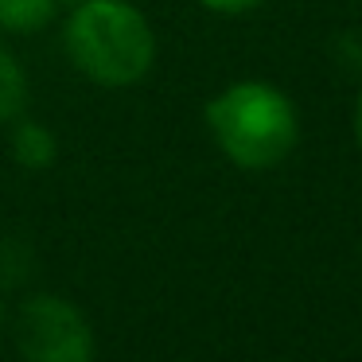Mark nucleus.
I'll list each match as a JSON object with an SVG mask.
<instances>
[{
    "label": "nucleus",
    "mask_w": 362,
    "mask_h": 362,
    "mask_svg": "<svg viewBox=\"0 0 362 362\" xmlns=\"http://www.w3.org/2000/svg\"><path fill=\"white\" fill-rule=\"evenodd\" d=\"M55 4H66V8H71V4H78V0H55Z\"/></svg>",
    "instance_id": "9d476101"
},
{
    "label": "nucleus",
    "mask_w": 362,
    "mask_h": 362,
    "mask_svg": "<svg viewBox=\"0 0 362 362\" xmlns=\"http://www.w3.org/2000/svg\"><path fill=\"white\" fill-rule=\"evenodd\" d=\"M354 136L362 144V94H358V105H354Z\"/></svg>",
    "instance_id": "6e6552de"
},
{
    "label": "nucleus",
    "mask_w": 362,
    "mask_h": 362,
    "mask_svg": "<svg viewBox=\"0 0 362 362\" xmlns=\"http://www.w3.org/2000/svg\"><path fill=\"white\" fill-rule=\"evenodd\" d=\"M206 12H218V16H242V12L257 8L261 0H199Z\"/></svg>",
    "instance_id": "0eeeda50"
},
{
    "label": "nucleus",
    "mask_w": 362,
    "mask_h": 362,
    "mask_svg": "<svg viewBox=\"0 0 362 362\" xmlns=\"http://www.w3.org/2000/svg\"><path fill=\"white\" fill-rule=\"evenodd\" d=\"M55 0H0V32L4 35H35L55 20Z\"/></svg>",
    "instance_id": "423d86ee"
},
{
    "label": "nucleus",
    "mask_w": 362,
    "mask_h": 362,
    "mask_svg": "<svg viewBox=\"0 0 362 362\" xmlns=\"http://www.w3.org/2000/svg\"><path fill=\"white\" fill-rule=\"evenodd\" d=\"M218 152L242 172H269L276 168L300 136L296 105L273 82H230L203 110Z\"/></svg>",
    "instance_id": "f03ea898"
},
{
    "label": "nucleus",
    "mask_w": 362,
    "mask_h": 362,
    "mask_svg": "<svg viewBox=\"0 0 362 362\" xmlns=\"http://www.w3.org/2000/svg\"><path fill=\"white\" fill-rule=\"evenodd\" d=\"M8 152L20 168H28V172H47L59 160V141H55V133H51V125L16 117L12 121V136H8Z\"/></svg>",
    "instance_id": "20e7f679"
},
{
    "label": "nucleus",
    "mask_w": 362,
    "mask_h": 362,
    "mask_svg": "<svg viewBox=\"0 0 362 362\" xmlns=\"http://www.w3.org/2000/svg\"><path fill=\"white\" fill-rule=\"evenodd\" d=\"M28 98H32V82H28V71L12 47L0 43V121H16L24 117Z\"/></svg>",
    "instance_id": "39448f33"
},
{
    "label": "nucleus",
    "mask_w": 362,
    "mask_h": 362,
    "mask_svg": "<svg viewBox=\"0 0 362 362\" xmlns=\"http://www.w3.org/2000/svg\"><path fill=\"white\" fill-rule=\"evenodd\" d=\"M63 55L94 86L125 90L148 78L156 32L133 0H78L63 20Z\"/></svg>",
    "instance_id": "f257e3e1"
},
{
    "label": "nucleus",
    "mask_w": 362,
    "mask_h": 362,
    "mask_svg": "<svg viewBox=\"0 0 362 362\" xmlns=\"http://www.w3.org/2000/svg\"><path fill=\"white\" fill-rule=\"evenodd\" d=\"M12 343L24 362H94L98 335L90 315L59 292H32L12 315Z\"/></svg>",
    "instance_id": "7ed1b4c3"
},
{
    "label": "nucleus",
    "mask_w": 362,
    "mask_h": 362,
    "mask_svg": "<svg viewBox=\"0 0 362 362\" xmlns=\"http://www.w3.org/2000/svg\"><path fill=\"white\" fill-rule=\"evenodd\" d=\"M4 327H8V308H4V300H0V335H4Z\"/></svg>",
    "instance_id": "1a4fd4ad"
}]
</instances>
